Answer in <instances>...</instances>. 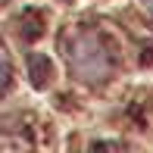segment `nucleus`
<instances>
[{
    "instance_id": "4",
    "label": "nucleus",
    "mask_w": 153,
    "mask_h": 153,
    "mask_svg": "<svg viewBox=\"0 0 153 153\" xmlns=\"http://www.w3.org/2000/svg\"><path fill=\"white\" fill-rule=\"evenodd\" d=\"M141 3H144V6H150V10H153V0H141Z\"/></svg>"
},
{
    "instance_id": "1",
    "label": "nucleus",
    "mask_w": 153,
    "mask_h": 153,
    "mask_svg": "<svg viewBox=\"0 0 153 153\" xmlns=\"http://www.w3.org/2000/svg\"><path fill=\"white\" fill-rule=\"evenodd\" d=\"M66 59H69L72 75L88 81V85L106 81L109 72H113V56H109L106 41L88 28H78L66 38Z\"/></svg>"
},
{
    "instance_id": "2",
    "label": "nucleus",
    "mask_w": 153,
    "mask_h": 153,
    "mask_svg": "<svg viewBox=\"0 0 153 153\" xmlns=\"http://www.w3.org/2000/svg\"><path fill=\"white\" fill-rule=\"evenodd\" d=\"M28 75H31L34 88H47V81L53 78V62L44 53H31L28 56Z\"/></svg>"
},
{
    "instance_id": "3",
    "label": "nucleus",
    "mask_w": 153,
    "mask_h": 153,
    "mask_svg": "<svg viewBox=\"0 0 153 153\" xmlns=\"http://www.w3.org/2000/svg\"><path fill=\"white\" fill-rule=\"evenodd\" d=\"M6 78H10V56H6L3 44H0V88L6 85Z\"/></svg>"
}]
</instances>
